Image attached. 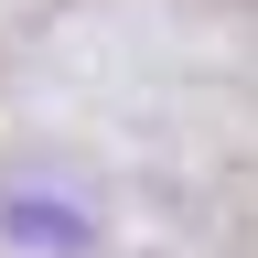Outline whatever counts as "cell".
I'll list each match as a JSON object with an SVG mask.
<instances>
[]
</instances>
